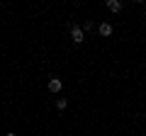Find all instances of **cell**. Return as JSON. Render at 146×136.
<instances>
[{
    "label": "cell",
    "instance_id": "6da1fadb",
    "mask_svg": "<svg viewBox=\"0 0 146 136\" xmlns=\"http://www.w3.org/2000/svg\"><path fill=\"white\" fill-rule=\"evenodd\" d=\"M71 39H73V44H83L85 42V32H83L80 24H71Z\"/></svg>",
    "mask_w": 146,
    "mask_h": 136
},
{
    "label": "cell",
    "instance_id": "7a4b0ae2",
    "mask_svg": "<svg viewBox=\"0 0 146 136\" xmlns=\"http://www.w3.org/2000/svg\"><path fill=\"white\" fill-rule=\"evenodd\" d=\"M61 90H63V80H61V78H56V75H51V78H49V92L58 95Z\"/></svg>",
    "mask_w": 146,
    "mask_h": 136
},
{
    "label": "cell",
    "instance_id": "3957f363",
    "mask_svg": "<svg viewBox=\"0 0 146 136\" xmlns=\"http://www.w3.org/2000/svg\"><path fill=\"white\" fill-rule=\"evenodd\" d=\"M112 32H115V27L110 24V22H100L98 24V34L100 37H112Z\"/></svg>",
    "mask_w": 146,
    "mask_h": 136
},
{
    "label": "cell",
    "instance_id": "277c9868",
    "mask_svg": "<svg viewBox=\"0 0 146 136\" xmlns=\"http://www.w3.org/2000/svg\"><path fill=\"white\" fill-rule=\"evenodd\" d=\"M122 7L124 5H122L119 0H107V10L110 12H122Z\"/></svg>",
    "mask_w": 146,
    "mask_h": 136
},
{
    "label": "cell",
    "instance_id": "5b68a950",
    "mask_svg": "<svg viewBox=\"0 0 146 136\" xmlns=\"http://www.w3.org/2000/svg\"><path fill=\"white\" fill-rule=\"evenodd\" d=\"M66 107H68V100H66V97H58V100H56V110H61V112H63Z\"/></svg>",
    "mask_w": 146,
    "mask_h": 136
},
{
    "label": "cell",
    "instance_id": "8992f818",
    "mask_svg": "<svg viewBox=\"0 0 146 136\" xmlns=\"http://www.w3.org/2000/svg\"><path fill=\"white\" fill-rule=\"evenodd\" d=\"M90 29H95L93 22H83V32H90Z\"/></svg>",
    "mask_w": 146,
    "mask_h": 136
},
{
    "label": "cell",
    "instance_id": "52a82bcc",
    "mask_svg": "<svg viewBox=\"0 0 146 136\" xmlns=\"http://www.w3.org/2000/svg\"><path fill=\"white\" fill-rule=\"evenodd\" d=\"M5 136H17V134H12V131H7V134H5Z\"/></svg>",
    "mask_w": 146,
    "mask_h": 136
},
{
    "label": "cell",
    "instance_id": "ba28073f",
    "mask_svg": "<svg viewBox=\"0 0 146 136\" xmlns=\"http://www.w3.org/2000/svg\"><path fill=\"white\" fill-rule=\"evenodd\" d=\"M144 7H146V3H144Z\"/></svg>",
    "mask_w": 146,
    "mask_h": 136
}]
</instances>
